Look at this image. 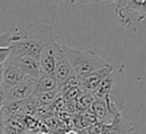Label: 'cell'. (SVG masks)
Returning <instances> with one entry per match:
<instances>
[{
    "label": "cell",
    "mask_w": 146,
    "mask_h": 134,
    "mask_svg": "<svg viewBox=\"0 0 146 134\" xmlns=\"http://www.w3.org/2000/svg\"><path fill=\"white\" fill-rule=\"evenodd\" d=\"M60 48L67 58L73 72L81 78L108 64L104 58L95 53L75 49L67 45H60Z\"/></svg>",
    "instance_id": "1"
},
{
    "label": "cell",
    "mask_w": 146,
    "mask_h": 134,
    "mask_svg": "<svg viewBox=\"0 0 146 134\" xmlns=\"http://www.w3.org/2000/svg\"><path fill=\"white\" fill-rule=\"evenodd\" d=\"M114 11L123 26L137 31V26L146 17V0H125L114 7Z\"/></svg>",
    "instance_id": "2"
},
{
    "label": "cell",
    "mask_w": 146,
    "mask_h": 134,
    "mask_svg": "<svg viewBox=\"0 0 146 134\" xmlns=\"http://www.w3.org/2000/svg\"><path fill=\"white\" fill-rule=\"evenodd\" d=\"M23 36L40 44L42 47H46L57 41V36L52 30V27L41 22L30 23L24 30Z\"/></svg>",
    "instance_id": "3"
},
{
    "label": "cell",
    "mask_w": 146,
    "mask_h": 134,
    "mask_svg": "<svg viewBox=\"0 0 146 134\" xmlns=\"http://www.w3.org/2000/svg\"><path fill=\"white\" fill-rule=\"evenodd\" d=\"M35 82H36V78L27 77L17 85L13 86L11 88L5 90V103L18 102L31 98L32 95L34 94Z\"/></svg>",
    "instance_id": "4"
},
{
    "label": "cell",
    "mask_w": 146,
    "mask_h": 134,
    "mask_svg": "<svg viewBox=\"0 0 146 134\" xmlns=\"http://www.w3.org/2000/svg\"><path fill=\"white\" fill-rule=\"evenodd\" d=\"M7 60L30 77L36 78L41 73L39 58H36V57H33L30 55H16V56L9 55Z\"/></svg>",
    "instance_id": "5"
},
{
    "label": "cell",
    "mask_w": 146,
    "mask_h": 134,
    "mask_svg": "<svg viewBox=\"0 0 146 134\" xmlns=\"http://www.w3.org/2000/svg\"><path fill=\"white\" fill-rule=\"evenodd\" d=\"M117 66L112 65V64H107L84 77L81 78V88L83 92H92L110 73H112Z\"/></svg>",
    "instance_id": "6"
},
{
    "label": "cell",
    "mask_w": 146,
    "mask_h": 134,
    "mask_svg": "<svg viewBox=\"0 0 146 134\" xmlns=\"http://www.w3.org/2000/svg\"><path fill=\"white\" fill-rule=\"evenodd\" d=\"M71 73H73V70L60 48V44L57 42L56 52H55V69H54L52 74L58 84V88Z\"/></svg>",
    "instance_id": "7"
},
{
    "label": "cell",
    "mask_w": 146,
    "mask_h": 134,
    "mask_svg": "<svg viewBox=\"0 0 146 134\" xmlns=\"http://www.w3.org/2000/svg\"><path fill=\"white\" fill-rule=\"evenodd\" d=\"M26 73H24L21 69H18L16 65H14L11 62L8 60L3 62V76H2V81H1V88L2 90H7L11 88L13 86L17 85L25 78H27Z\"/></svg>",
    "instance_id": "8"
},
{
    "label": "cell",
    "mask_w": 146,
    "mask_h": 134,
    "mask_svg": "<svg viewBox=\"0 0 146 134\" xmlns=\"http://www.w3.org/2000/svg\"><path fill=\"white\" fill-rule=\"evenodd\" d=\"M90 111L92 112L96 121L106 124V125L110 124L114 117H116V116H114L110 105L107 104V102L104 98H95L90 107Z\"/></svg>",
    "instance_id": "9"
},
{
    "label": "cell",
    "mask_w": 146,
    "mask_h": 134,
    "mask_svg": "<svg viewBox=\"0 0 146 134\" xmlns=\"http://www.w3.org/2000/svg\"><path fill=\"white\" fill-rule=\"evenodd\" d=\"M135 126L133 123L123 119L121 116H116L105 126L103 134H129L135 129Z\"/></svg>",
    "instance_id": "10"
},
{
    "label": "cell",
    "mask_w": 146,
    "mask_h": 134,
    "mask_svg": "<svg viewBox=\"0 0 146 134\" xmlns=\"http://www.w3.org/2000/svg\"><path fill=\"white\" fill-rule=\"evenodd\" d=\"M56 45L57 41L46 46L39 57V63H40V69L41 72L44 73H52L55 69V52H56Z\"/></svg>",
    "instance_id": "11"
},
{
    "label": "cell",
    "mask_w": 146,
    "mask_h": 134,
    "mask_svg": "<svg viewBox=\"0 0 146 134\" xmlns=\"http://www.w3.org/2000/svg\"><path fill=\"white\" fill-rule=\"evenodd\" d=\"M58 88V84L54 77L52 73H44L41 72L36 77V82H35V89L34 93L39 92H47V90H56Z\"/></svg>",
    "instance_id": "12"
},
{
    "label": "cell",
    "mask_w": 146,
    "mask_h": 134,
    "mask_svg": "<svg viewBox=\"0 0 146 134\" xmlns=\"http://www.w3.org/2000/svg\"><path fill=\"white\" fill-rule=\"evenodd\" d=\"M15 34L10 32L0 33V63L7 61L10 53V44L14 40Z\"/></svg>",
    "instance_id": "13"
},
{
    "label": "cell",
    "mask_w": 146,
    "mask_h": 134,
    "mask_svg": "<svg viewBox=\"0 0 146 134\" xmlns=\"http://www.w3.org/2000/svg\"><path fill=\"white\" fill-rule=\"evenodd\" d=\"M94 100H95V97H94L91 92H82L75 98V101L73 102L74 103V109L76 111H79V112L88 110V109H90Z\"/></svg>",
    "instance_id": "14"
},
{
    "label": "cell",
    "mask_w": 146,
    "mask_h": 134,
    "mask_svg": "<svg viewBox=\"0 0 146 134\" xmlns=\"http://www.w3.org/2000/svg\"><path fill=\"white\" fill-rule=\"evenodd\" d=\"M99 2V0H72L71 3H81V5H87V3H96Z\"/></svg>",
    "instance_id": "15"
},
{
    "label": "cell",
    "mask_w": 146,
    "mask_h": 134,
    "mask_svg": "<svg viewBox=\"0 0 146 134\" xmlns=\"http://www.w3.org/2000/svg\"><path fill=\"white\" fill-rule=\"evenodd\" d=\"M124 1H125V0H99V2H113V3H114V7L122 5Z\"/></svg>",
    "instance_id": "16"
},
{
    "label": "cell",
    "mask_w": 146,
    "mask_h": 134,
    "mask_svg": "<svg viewBox=\"0 0 146 134\" xmlns=\"http://www.w3.org/2000/svg\"><path fill=\"white\" fill-rule=\"evenodd\" d=\"M3 104H5V92H3L2 88L0 87V110L2 109Z\"/></svg>",
    "instance_id": "17"
},
{
    "label": "cell",
    "mask_w": 146,
    "mask_h": 134,
    "mask_svg": "<svg viewBox=\"0 0 146 134\" xmlns=\"http://www.w3.org/2000/svg\"><path fill=\"white\" fill-rule=\"evenodd\" d=\"M0 134H3V119L1 116V110H0Z\"/></svg>",
    "instance_id": "18"
},
{
    "label": "cell",
    "mask_w": 146,
    "mask_h": 134,
    "mask_svg": "<svg viewBox=\"0 0 146 134\" xmlns=\"http://www.w3.org/2000/svg\"><path fill=\"white\" fill-rule=\"evenodd\" d=\"M2 76H3V63H0V87H1V81H2Z\"/></svg>",
    "instance_id": "19"
},
{
    "label": "cell",
    "mask_w": 146,
    "mask_h": 134,
    "mask_svg": "<svg viewBox=\"0 0 146 134\" xmlns=\"http://www.w3.org/2000/svg\"><path fill=\"white\" fill-rule=\"evenodd\" d=\"M63 134H79V133H78V131L68 129V131H66V132H65V133H63Z\"/></svg>",
    "instance_id": "20"
},
{
    "label": "cell",
    "mask_w": 146,
    "mask_h": 134,
    "mask_svg": "<svg viewBox=\"0 0 146 134\" xmlns=\"http://www.w3.org/2000/svg\"><path fill=\"white\" fill-rule=\"evenodd\" d=\"M63 1H68V2H71L72 0H63Z\"/></svg>",
    "instance_id": "21"
}]
</instances>
